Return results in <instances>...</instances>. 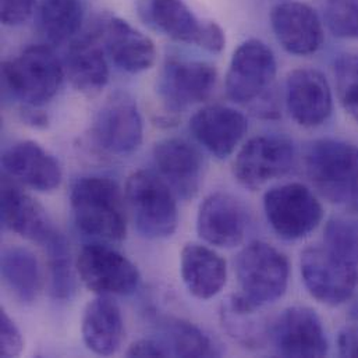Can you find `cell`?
<instances>
[{"label": "cell", "mask_w": 358, "mask_h": 358, "mask_svg": "<svg viewBox=\"0 0 358 358\" xmlns=\"http://www.w3.org/2000/svg\"><path fill=\"white\" fill-rule=\"evenodd\" d=\"M301 276L310 294L322 304L336 307L353 297L358 271L324 247H310L301 254Z\"/></svg>", "instance_id": "obj_10"}, {"label": "cell", "mask_w": 358, "mask_h": 358, "mask_svg": "<svg viewBox=\"0 0 358 358\" xmlns=\"http://www.w3.org/2000/svg\"><path fill=\"white\" fill-rule=\"evenodd\" d=\"M1 22L4 25H20L25 22L35 7V0H1Z\"/></svg>", "instance_id": "obj_35"}, {"label": "cell", "mask_w": 358, "mask_h": 358, "mask_svg": "<svg viewBox=\"0 0 358 358\" xmlns=\"http://www.w3.org/2000/svg\"><path fill=\"white\" fill-rule=\"evenodd\" d=\"M248 227V213L243 202L226 192L208 195L198 209L196 231L210 245L231 248L238 245Z\"/></svg>", "instance_id": "obj_16"}, {"label": "cell", "mask_w": 358, "mask_h": 358, "mask_svg": "<svg viewBox=\"0 0 358 358\" xmlns=\"http://www.w3.org/2000/svg\"><path fill=\"white\" fill-rule=\"evenodd\" d=\"M335 77L339 101L358 123V53H348L336 60Z\"/></svg>", "instance_id": "obj_33"}, {"label": "cell", "mask_w": 358, "mask_h": 358, "mask_svg": "<svg viewBox=\"0 0 358 358\" xmlns=\"http://www.w3.org/2000/svg\"><path fill=\"white\" fill-rule=\"evenodd\" d=\"M1 276L14 296L25 304L38 297L41 272L35 255L22 247H6L1 251Z\"/></svg>", "instance_id": "obj_27"}, {"label": "cell", "mask_w": 358, "mask_h": 358, "mask_svg": "<svg viewBox=\"0 0 358 358\" xmlns=\"http://www.w3.org/2000/svg\"><path fill=\"white\" fill-rule=\"evenodd\" d=\"M276 352L283 357H324L328 339L318 314L308 307H290L271 329Z\"/></svg>", "instance_id": "obj_14"}, {"label": "cell", "mask_w": 358, "mask_h": 358, "mask_svg": "<svg viewBox=\"0 0 358 358\" xmlns=\"http://www.w3.org/2000/svg\"><path fill=\"white\" fill-rule=\"evenodd\" d=\"M293 144L278 136L251 138L238 152L233 165L237 181L250 189H258L271 180L289 173L294 165Z\"/></svg>", "instance_id": "obj_12"}, {"label": "cell", "mask_w": 358, "mask_h": 358, "mask_svg": "<svg viewBox=\"0 0 358 358\" xmlns=\"http://www.w3.org/2000/svg\"><path fill=\"white\" fill-rule=\"evenodd\" d=\"M324 245L358 271V220L332 217L325 227Z\"/></svg>", "instance_id": "obj_32"}, {"label": "cell", "mask_w": 358, "mask_h": 358, "mask_svg": "<svg viewBox=\"0 0 358 358\" xmlns=\"http://www.w3.org/2000/svg\"><path fill=\"white\" fill-rule=\"evenodd\" d=\"M352 317H353V318H356L358 321V301L355 304V307L352 308Z\"/></svg>", "instance_id": "obj_39"}, {"label": "cell", "mask_w": 358, "mask_h": 358, "mask_svg": "<svg viewBox=\"0 0 358 358\" xmlns=\"http://www.w3.org/2000/svg\"><path fill=\"white\" fill-rule=\"evenodd\" d=\"M276 77L272 49L259 39L243 42L233 53L226 74V94L236 103H257L271 95Z\"/></svg>", "instance_id": "obj_7"}, {"label": "cell", "mask_w": 358, "mask_h": 358, "mask_svg": "<svg viewBox=\"0 0 358 358\" xmlns=\"http://www.w3.org/2000/svg\"><path fill=\"white\" fill-rule=\"evenodd\" d=\"M98 34L103 49L122 70L141 73L155 64V43L126 20L109 15L102 20Z\"/></svg>", "instance_id": "obj_18"}, {"label": "cell", "mask_w": 358, "mask_h": 358, "mask_svg": "<svg viewBox=\"0 0 358 358\" xmlns=\"http://www.w3.org/2000/svg\"><path fill=\"white\" fill-rule=\"evenodd\" d=\"M1 222L11 231L42 245L57 233L42 205L6 175L1 180Z\"/></svg>", "instance_id": "obj_21"}, {"label": "cell", "mask_w": 358, "mask_h": 358, "mask_svg": "<svg viewBox=\"0 0 358 358\" xmlns=\"http://www.w3.org/2000/svg\"><path fill=\"white\" fill-rule=\"evenodd\" d=\"M64 66L48 45H32L1 66L3 87L28 106L48 103L64 78Z\"/></svg>", "instance_id": "obj_3"}, {"label": "cell", "mask_w": 358, "mask_h": 358, "mask_svg": "<svg viewBox=\"0 0 358 358\" xmlns=\"http://www.w3.org/2000/svg\"><path fill=\"white\" fill-rule=\"evenodd\" d=\"M286 105L299 126L324 124L334 109L332 91L325 76L314 69L293 70L286 80Z\"/></svg>", "instance_id": "obj_17"}, {"label": "cell", "mask_w": 358, "mask_h": 358, "mask_svg": "<svg viewBox=\"0 0 358 358\" xmlns=\"http://www.w3.org/2000/svg\"><path fill=\"white\" fill-rule=\"evenodd\" d=\"M338 349L342 357H358V328L349 327L338 336Z\"/></svg>", "instance_id": "obj_37"}, {"label": "cell", "mask_w": 358, "mask_h": 358, "mask_svg": "<svg viewBox=\"0 0 358 358\" xmlns=\"http://www.w3.org/2000/svg\"><path fill=\"white\" fill-rule=\"evenodd\" d=\"M164 345L175 357H217L220 352L215 342L198 327L182 321L169 320L164 324Z\"/></svg>", "instance_id": "obj_29"}, {"label": "cell", "mask_w": 358, "mask_h": 358, "mask_svg": "<svg viewBox=\"0 0 358 358\" xmlns=\"http://www.w3.org/2000/svg\"><path fill=\"white\" fill-rule=\"evenodd\" d=\"M140 18L169 38L212 53L223 50L226 36L216 22L201 21L184 0H137Z\"/></svg>", "instance_id": "obj_6"}, {"label": "cell", "mask_w": 358, "mask_h": 358, "mask_svg": "<svg viewBox=\"0 0 358 358\" xmlns=\"http://www.w3.org/2000/svg\"><path fill=\"white\" fill-rule=\"evenodd\" d=\"M127 357H168L171 356L164 343H158L151 339H141L134 342L129 350Z\"/></svg>", "instance_id": "obj_36"}, {"label": "cell", "mask_w": 358, "mask_h": 358, "mask_svg": "<svg viewBox=\"0 0 358 358\" xmlns=\"http://www.w3.org/2000/svg\"><path fill=\"white\" fill-rule=\"evenodd\" d=\"M217 80L216 69L205 62L171 60L158 80V94L166 109L178 113L206 101Z\"/></svg>", "instance_id": "obj_13"}, {"label": "cell", "mask_w": 358, "mask_h": 358, "mask_svg": "<svg viewBox=\"0 0 358 358\" xmlns=\"http://www.w3.org/2000/svg\"><path fill=\"white\" fill-rule=\"evenodd\" d=\"M126 201L137 230L147 238L171 237L179 226L175 191L161 176L140 171L126 182Z\"/></svg>", "instance_id": "obj_4"}, {"label": "cell", "mask_w": 358, "mask_h": 358, "mask_svg": "<svg viewBox=\"0 0 358 358\" xmlns=\"http://www.w3.org/2000/svg\"><path fill=\"white\" fill-rule=\"evenodd\" d=\"M77 227L94 237L122 241L127 233V216L119 185L108 178H81L70 192Z\"/></svg>", "instance_id": "obj_1"}, {"label": "cell", "mask_w": 358, "mask_h": 358, "mask_svg": "<svg viewBox=\"0 0 358 358\" xmlns=\"http://www.w3.org/2000/svg\"><path fill=\"white\" fill-rule=\"evenodd\" d=\"M4 175L32 189L49 192L62 182V169L53 155L34 141L10 147L1 158Z\"/></svg>", "instance_id": "obj_22"}, {"label": "cell", "mask_w": 358, "mask_h": 358, "mask_svg": "<svg viewBox=\"0 0 358 358\" xmlns=\"http://www.w3.org/2000/svg\"><path fill=\"white\" fill-rule=\"evenodd\" d=\"M180 272L188 292L199 300L219 294L227 280L226 261L213 250L194 243L181 251Z\"/></svg>", "instance_id": "obj_23"}, {"label": "cell", "mask_w": 358, "mask_h": 358, "mask_svg": "<svg viewBox=\"0 0 358 358\" xmlns=\"http://www.w3.org/2000/svg\"><path fill=\"white\" fill-rule=\"evenodd\" d=\"M24 350V341L21 332L13 320L1 311L0 315V355L1 357H17Z\"/></svg>", "instance_id": "obj_34"}, {"label": "cell", "mask_w": 358, "mask_h": 358, "mask_svg": "<svg viewBox=\"0 0 358 358\" xmlns=\"http://www.w3.org/2000/svg\"><path fill=\"white\" fill-rule=\"evenodd\" d=\"M24 120L36 129H43L48 126V116L36 110V108L34 106H29V109L24 110Z\"/></svg>", "instance_id": "obj_38"}, {"label": "cell", "mask_w": 358, "mask_h": 358, "mask_svg": "<svg viewBox=\"0 0 358 358\" xmlns=\"http://www.w3.org/2000/svg\"><path fill=\"white\" fill-rule=\"evenodd\" d=\"M92 138L105 152L130 155L143 143V119L134 98L123 91L112 94L101 106L92 124Z\"/></svg>", "instance_id": "obj_9"}, {"label": "cell", "mask_w": 358, "mask_h": 358, "mask_svg": "<svg viewBox=\"0 0 358 358\" xmlns=\"http://www.w3.org/2000/svg\"><path fill=\"white\" fill-rule=\"evenodd\" d=\"M49 258L50 293L55 299L67 300L76 290V280L70 259V251L64 237L56 233L46 244Z\"/></svg>", "instance_id": "obj_30"}, {"label": "cell", "mask_w": 358, "mask_h": 358, "mask_svg": "<svg viewBox=\"0 0 358 358\" xmlns=\"http://www.w3.org/2000/svg\"><path fill=\"white\" fill-rule=\"evenodd\" d=\"M84 20L81 0H41L38 8L39 29L48 42L60 45L74 36Z\"/></svg>", "instance_id": "obj_28"}, {"label": "cell", "mask_w": 358, "mask_h": 358, "mask_svg": "<svg viewBox=\"0 0 358 358\" xmlns=\"http://www.w3.org/2000/svg\"><path fill=\"white\" fill-rule=\"evenodd\" d=\"M83 339L98 356L116 355L124 339V324L119 306L108 296L90 301L83 315Z\"/></svg>", "instance_id": "obj_24"}, {"label": "cell", "mask_w": 358, "mask_h": 358, "mask_svg": "<svg viewBox=\"0 0 358 358\" xmlns=\"http://www.w3.org/2000/svg\"><path fill=\"white\" fill-rule=\"evenodd\" d=\"M154 162L159 176L180 198L189 199L198 194L205 162L194 145L179 138L164 140L154 148Z\"/></svg>", "instance_id": "obj_19"}, {"label": "cell", "mask_w": 358, "mask_h": 358, "mask_svg": "<svg viewBox=\"0 0 358 358\" xmlns=\"http://www.w3.org/2000/svg\"><path fill=\"white\" fill-rule=\"evenodd\" d=\"M317 10L311 6L286 0L271 11V25L278 42L292 55L308 56L324 43V25Z\"/></svg>", "instance_id": "obj_15"}, {"label": "cell", "mask_w": 358, "mask_h": 358, "mask_svg": "<svg viewBox=\"0 0 358 358\" xmlns=\"http://www.w3.org/2000/svg\"><path fill=\"white\" fill-rule=\"evenodd\" d=\"M77 271L85 287L99 296H126L137 290L140 272L119 251L102 245H85L77 258Z\"/></svg>", "instance_id": "obj_11"}, {"label": "cell", "mask_w": 358, "mask_h": 358, "mask_svg": "<svg viewBox=\"0 0 358 358\" xmlns=\"http://www.w3.org/2000/svg\"><path fill=\"white\" fill-rule=\"evenodd\" d=\"M258 306L250 303L241 294L231 296L222 307V322L229 335L250 349H258L271 336L266 322L259 315Z\"/></svg>", "instance_id": "obj_26"}, {"label": "cell", "mask_w": 358, "mask_h": 358, "mask_svg": "<svg viewBox=\"0 0 358 358\" xmlns=\"http://www.w3.org/2000/svg\"><path fill=\"white\" fill-rule=\"evenodd\" d=\"M306 173L328 201L358 209V147L341 140L314 141L304 158Z\"/></svg>", "instance_id": "obj_2"}, {"label": "cell", "mask_w": 358, "mask_h": 358, "mask_svg": "<svg viewBox=\"0 0 358 358\" xmlns=\"http://www.w3.org/2000/svg\"><path fill=\"white\" fill-rule=\"evenodd\" d=\"M64 71L73 87L87 96H96L109 81V67L103 46L95 36L71 43L64 60Z\"/></svg>", "instance_id": "obj_25"}, {"label": "cell", "mask_w": 358, "mask_h": 358, "mask_svg": "<svg viewBox=\"0 0 358 358\" xmlns=\"http://www.w3.org/2000/svg\"><path fill=\"white\" fill-rule=\"evenodd\" d=\"M241 296L264 307L275 303L287 290L290 264L287 257L273 245L254 241L244 247L236 261Z\"/></svg>", "instance_id": "obj_5"}, {"label": "cell", "mask_w": 358, "mask_h": 358, "mask_svg": "<svg viewBox=\"0 0 358 358\" xmlns=\"http://www.w3.org/2000/svg\"><path fill=\"white\" fill-rule=\"evenodd\" d=\"M247 127V119L241 112L222 105L198 110L189 122V129L198 143L219 159L233 154Z\"/></svg>", "instance_id": "obj_20"}, {"label": "cell", "mask_w": 358, "mask_h": 358, "mask_svg": "<svg viewBox=\"0 0 358 358\" xmlns=\"http://www.w3.org/2000/svg\"><path fill=\"white\" fill-rule=\"evenodd\" d=\"M328 29L342 39H358V0H314Z\"/></svg>", "instance_id": "obj_31"}, {"label": "cell", "mask_w": 358, "mask_h": 358, "mask_svg": "<svg viewBox=\"0 0 358 358\" xmlns=\"http://www.w3.org/2000/svg\"><path fill=\"white\" fill-rule=\"evenodd\" d=\"M264 208L271 227L285 240H299L318 227L324 208L311 189L299 182L269 189Z\"/></svg>", "instance_id": "obj_8"}]
</instances>
